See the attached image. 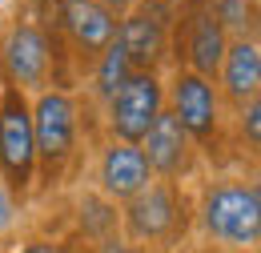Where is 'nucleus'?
Segmentation results:
<instances>
[{
  "instance_id": "6e6552de",
  "label": "nucleus",
  "mask_w": 261,
  "mask_h": 253,
  "mask_svg": "<svg viewBox=\"0 0 261 253\" xmlns=\"http://www.w3.org/2000/svg\"><path fill=\"white\" fill-rule=\"evenodd\" d=\"M229 36L221 32L209 0H177V24H173V48L169 68H189L197 77H217Z\"/></svg>"
},
{
  "instance_id": "39448f33",
  "label": "nucleus",
  "mask_w": 261,
  "mask_h": 253,
  "mask_svg": "<svg viewBox=\"0 0 261 253\" xmlns=\"http://www.w3.org/2000/svg\"><path fill=\"white\" fill-rule=\"evenodd\" d=\"M165 109L189 133V141L197 145L201 161L209 157L213 165L221 161V149H229V141H225L229 113L221 105L217 85L209 77H197L189 68H173V77L165 81Z\"/></svg>"
},
{
  "instance_id": "20e7f679",
  "label": "nucleus",
  "mask_w": 261,
  "mask_h": 253,
  "mask_svg": "<svg viewBox=\"0 0 261 253\" xmlns=\"http://www.w3.org/2000/svg\"><path fill=\"white\" fill-rule=\"evenodd\" d=\"M85 105L76 93L44 89L33 96V141H36V181L44 189L61 185L81 157Z\"/></svg>"
},
{
  "instance_id": "f03ea898",
  "label": "nucleus",
  "mask_w": 261,
  "mask_h": 253,
  "mask_svg": "<svg viewBox=\"0 0 261 253\" xmlns=\"http://www.w3.org/2000/svg\"><path fill=\"white\" fill-rule=\"evenodd\" d=\"M0 81L20 89L24 96H36L44 89L72 93V68H68L65 44L44 32L29 12L12 16L0 32Z\"/></svg>"
},
{
  "instance_id": "6ab92c4d",
  "label": "nucleus",
  "mask_w": 261,
  "mask_h": 253,
  "mask_svg": "<svg viewBox=\"0 0 261 253\" xmlns=\"http://www.w3.org/2000/svg\"><path fill=\"white\" fill-rule=\"evenodd\" d=\"M93 253H141V249L117 233V237H105V241H97V245H93Z\"/></svg>"
},
{
  "instance_id": "a211bd4d",
  "label": "nucleus",
  "mask_w": 261,
  "mask_h": 253,
  "mask_svg": "<svg viewBox=\"0 0 261 253\" xmlns=\"http://www.w3.org/2000/svg\"><path fill=\"white\" fill-rule=\"evenodd\" d=\"M16 225H20V201L4 189V181H0V241H8L16 233Z\"/></svg>"
},
{
  "instance_id": "4468645a",
  "label": "nucleus",
  "mask_w": 261,
  "mask_h": 253,
  "mask_svg": "<svg viewBox=\"0 0 261 253\" xmlns=\"http://www.w3.org/2000/svg\"><path fill=\"white\" fill-rule=\"evenodd\" d=\"M72 233L85 241V245H97L105 237H117L121 233V205H113L109 197H100L93 185L76 193V205H72Z\"/></svg>"
},
{
  "instance_id": "f3484780",
  "label": "nucleus",
  "mask_w": 261,
  "mask_h": 253,
  "mask_svg": "<svg viewBox=\"0 0 261 253\" xmlns=\"http://www.w3.org/2000/svg\"><path fill=\"white\" fill-rule=\"evenodd\" d=\"M229 121L237 129V145L249 157H257V149H261V96L249 100V105H241L237 113H229Z\"/></svg>"
},
{
  "instance_id": "423d86ee",
  "label": "nucleus",
  "mask_w": 261,
  "mask_h": 253,
  "mask_svg": "<svg viewBox=\"0 0 261 253\" xmlns=\"http://www.w3.org/2000/svg\"><path fill=\"white\" fill-rule=\"evenodd\" d=\"M0 181L20 205L36 193L33 96L0 81Z\"/></svg>"
},
{
  "instance_id": "9d476101",
  "label": "nucleus",
  "mask_w": 261,
  "mask_h": 253,
  "mask_svg": "<svg viewBox=\"0 0 261 253\" xmlns=\"http://www.w3.org/2000/svg\"><path fill=\"white\" fill-rule=\"evenodd\" d=\"M161 113H165V77L133 72L117 89V96L105 105V133H109V141L141 145Z\"/></svg>"
},
{
  "instance_id": "1a4fd4ad",
  "label": "nucleus",
  "mask_w": 261,
  "mask_h": 253,
  "mask_svg": "<svg viewBox=\"0 0 261 253\" xmlns=\"http://www.w3.org/2000/svg\"><path fill=\"white\" fill-rule=\"evenodd\" d=\"M57 40L65 44L72 77H89L97 57L117 40V16L105 12L97 0H65L57 16Z\"/></svg>"
},
{
  "instance_id": "aec40b11",
  "label": "nucleus",
  "mask_w": 261,
  "mask_h": 253,
  "mask_svg": "<svg viewBox=\"0 0 261 253\" xmlns=\"http://www.w3.org/2000/svg\"><path fill=\"white\" fill-rule=\"evenodd\" d=\"M12 253H57V237H29V241H20Z\"/></svg>"
},
{
  "instance_id": "9b49d317",
  "label": "nucleus",
  "mask_w": 261,
  "mask_h": 253,
  "mask_svg": "<svg viewBox=\"0 0 261 253\" xmlns=\"http://www.w3.org/2000/svg\"><path fill=\"white\" fill-rule=\"evenodd\" d=\"M141 153H145V165L153 173V181H169V185H185L201 169V153L189 141V133L177 125V117L165 109L161 117L153 121V129L145 133L141 141Z\"/></svg>"
},
{
  "instance_id": "0eeeda50",
  "label": "nucleus",
  "mask_w": 261,
  "mask_h": 253,
  "mask_svg": "<svg viewBox=\"0 0 261 253\" xmlns=\"http://www.w3.org/2000/svg\"><path fill=\"white\" fill-rule=\"evenodd\" d=\"M173 24H177V0H137L117 20V40L129 57L133 72H157L161 77L169 68Z\"/></svg>"
},
{
  "instance_id": "f257e3e1",
  "label": "nucleus",
  "mask_w": 261,
  "mask_h": 253,
  "mask_svg": "<svg viewBox=\"0 0 261 253\" xmlns=\"http://www.w3.org/2000/svg\"><path fill=\"white\" fill-rule=\"evenodd\" d=\"M197 233L225 253H253L261 241L257 177H213L193 193Z\"/></svg>"
},
{
  "instance_id": "ddd939ff",
  "label": "nucleus",
  "mask_w": 261,
  "mask_h": 253,
  "mask_svg": "<svg viewBox=\"0 0 261 253\" xmlns=\"http://www.w3.org/2000/svg\"><path fill=\"white\" fill-rule=\"evenodd\" d=\"M213 85H217V93H221L225 113H237L241 105L257 100L261 96V44H257V36L229 40Z\"/></svg>"
},
{
  "instance_id": "7ed1b4c3",
  "label": "nucleus",
  "mask_w": 261,
  "mask_h": 253,
  "mask_svg": "<svg viewBox=\"0 0 261 253\" xmlns=\"http://www.w3.org/2000/svg\"><path fill=\"white\" fill-rule=\"evenodd\" d=\"M189 229H193V193L185 185L153 181L149 189L121 205V237L133 241L141 253H177Z\"/></svg>"
},
{
  "instance_id": "f8f14e48",
  "label": "nucleus",
  "mask_w": 261,
  "mask_h": 253,
  "mask_svg": "<svg viewBox=\"0 0 261 253\" xmlns=\"http://www.w3.org/2000/svg\"><path fill=\"white\" fill-rule=\"evenodd\" d=\"M149 185H153V173L145 165L141 145H125V141L105 137V145L97 149V161H93V189L100 197H109L113 205H125Z\"/></svg>"
},
{
  "instance_id": "412c9836",
  "label": "nucleus",
  "mask_w": 261,
  "mask_h": 253,
  "mask_svg": "<svg viewBox=\"0 0 261 253\" xmlns=\"http://www.w3.org/2000/svg\"><path fill=\"white\" fill-rule=\"evenodd\" d=\"M57 253H93V245H85L76 233H65V237H57Z\"/></svg>"
},
{
  "instance_id": "dca6fc26",
  "label": "nucleus",
  "mask_w": 261,
  "mask_h": 253,
  "mask_svg": "<svg viewBox=\"0 0 261 253\" xmlns=\"http://www.w3.org/2000/svg\"><path fill=\"white\" fill-rule=\"evenodd\" d=\"M217 24L229 40H245V36H257V0H209Z\"/></svg>"
},
{
  "instance_id": "2eb2a0df",
  "label": "nucleus",
  "mask_w": 261,
  "mask_h": 253,
  "mask_svg": "<svg viewBox=\"0 0 261 253\" xmlns=\"http://www.w3.org/2000/svg\"><path fill=\"white\" fill-rule=\"evenodd\" d=\"M129 77H133V64H129V57H125V48H121V40H113L97 57V64L89 68V93H93V100L109 105Z\"/></svg>"
},
{
  "instance_id": "4be33fe9",
  "label": "nucleus",
  "mask_w": 261,
  "mask_h": 253,
  "mask_svg": "<svg viewBox=\"0 0 261 253\" xmlns=\"http://www.w3.org/2000/svg\"><path fill=\"white\" fill-rule=\"evenodd\" d=\"M100 8H105V12H113V16H117V20H121V16H125V12H129L133 4H137V0H97Z\"/></svg>"
}]
</instances>
